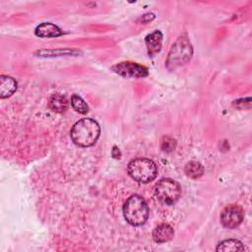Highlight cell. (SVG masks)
<instances>
[{"label":"cell","instance_id":"obj_1","mask_svg":"<svg viewBox=\"0 0 252 252\" xmlns=\"http://www.w3.org/2000/svg\"><path fill=\"white\" fill-rule=\"evenodd\" d=\"M99 134L100 127L92 118H83L77 121L70 131V136L74 144L83 148L94 145L99 138Z\"/></svg>","mask_w":252,"mask_h":252},{"label":"cell","instance_id":"obj_2","mask_svg":"<svg viewBox=\"0 0 252 252\" xmlns=\"http://www.w3.org/2000/svg\"><path fill=\"white\" fill-rule=\"evenodd\" d=\"M193 55V46L186 34H181L172 44L166 59V68L170 71L185 65Z\"/></svg>","mask_w":252,"mask_h":252},{"label":"cell","instance_id":"obj_3","mask_svg":"<svg viewBox=\"0 0 252 252\" xmlns=\"http://www.w3.org/2000/svg\"><path fill=\"white\" fill-rule=\"evenodd\" d=\"M123 216L128 223L134 226L142 225L149 217V207L140 195L130 196L123 206Z\"/></svg>","mask_w":252,"mask_h":252},{"label":"cell","instance_id":"obj_4","mask_svg":"<svg viewBox=\"0 0 252 252\" xmlns=\"http://www.w3.org/2000/svg\"><path fill=\"white\" fill-rule=\"evenodd\" d=\"M128 174L140 183L153 181L158 175L157 164L150 158H137L129 161L127 165Z\"/></svg>","mask_w":252,"mask_h":252},{"label":"cell","instance_id":"obj_5","mask_svg":"<svg viewBox=\"0 0 252 252\" xmlns=\"http://www.w3.org/2000/svg\"><path fill=\"white\" fill-rule=\"evenodd\" d=\"M155 195L163 205L175 204L181 196V186L171 178H162L155 186Z\"/></svg>","mask_w":252,"mask_h":252},{"label":"cell","instance_id":"obj_6","mask_svg":"<svg viewBox=\"0 0 252 252\" xmlns=\"http://www.w3.org/2000/svg\"><path fill=\"white\" fill-rule=\"evenodd\" d=\"M112 71L125 78H145L149 75L147 67L136 62H119L111 67Z\"/></svg>","mask_w":252,"mask_h":252},{"label":"cell","instance_id":"obj_7","mask_svg":"<svg viewBox=\"0 0 252 252\" xmlns=\"http://www.w3.org/2000/svg\"><path fill=\"white\" fill-rule=\"evenodd\" d=\"M244 212L238 205L232 204L225 207L220 213V222L226 228H235L243 220Z\"/></svg>","mask_w":252,"mask_h":252},{"label":"cell","instance_id":"obj_8","mask_svg":"<svg viewBox=\"0 0 252 252\" xmlns=\"http://www.w3.org/2000/svg\"><path fill=\"white\" fill-rule=\"evenodd\" d=\"M34 33L38 37H57L61 36L64 32L55 24L45 22L35 28Z\"/></svg>","mask_w":252,"mask_h":252},{"label":"cell","instance_id":"obj_9","mask_svg":"<svg viewBox=\"0 0 252 252\" xmlns=\"http://www.w3.org/2000/svg\"><path fill=\"white\" fill-rule=\"evenodd\" d=\"M148 53L151 56H155L161 49L162 33L160 31H155L149 33L145 38Z\"/></svg>","mask_w":252,"mask_h":252},{"label":"cell","instance_id":"obj_10","mask_svg":"<svg viewBox=\"0 0 252 252\" xmlns=\"http://www.w3.org/2000/svg\"><path fill=\"white\" fill-rule=\"evenodd\" d=\"M174 235L173 228L167 223L158 225L153 231V239L157 243H164L172 239Z\"/></svg>","mask_w":252,"mask_h":252},{"label":"cell","instance_id":"obj_11","mask_svg":"<svg viewBox=\"0 0 252 252\" xmlns=\"http://www.w3.org/2000/svg\"><path fill=\"white\" fill-rule=\"evenodd\" d=\"M17 82L10 76L2 75L0 77V97L6 98L11 96L17 90Z\"/></svg>","mask_w":252,"mask_h":252},{"label":"cell","instance_id":"obj_12","mask_svg":"<svg viewBox=\"0 0 252 252\" xmlns=\"http://www.w3.org/2000/svg\"><path fill=\"white\" fill-rule=\"evenodd\" d=\"M216 250L218 252H220V251H221V252H224V251L237 252V251H244L245 247L241 241H239L237 239L229 238V239H224V240L220 241L218 244Z\"/></svg>","mask_w":252,"mask_h":252},{"label":"cell","instance_id":"obj_13","mask_svg":"<svg viewBox=\"0 0 252 252\" xmlns=\"http://www.w3.org/2000/svg\"><path fill=\"white\" fill-rule=\"evenodd\" d=\"M49 107L54 112L63 113L68 108V100L64 95H62L60 94H54L50 96Z\"/></svg>","mask_w":252,"mask_h":252},{"label":"cell","instance_id":"obj_14","mask_svg":"<svg viewBox=\"0 0 252 252\" xmlns=\"http://www.w3.org/2000/svg\"><path fill=\"white\" fill-rule=\"evenodd\" d=\"M184 172L189 178L198 179L204 174V167L199 161L190 160L186 163L184 167Z\"/></svg>","mask_w":252,"mask_h":252},{"label":"cell","instance_id":"obj_15","mask_svg":"<svg viewBox=\"0 0 252 252\" xmlns=\"http://www.w3.org/2000/svg\"><path fill=\"white\" fill-rule=\"evenodd\" d=\"M71 104L74 110L81 114H86L89 112V106L87 102L77 94H74L71 97Z\"/></svg>","mask_w":252,"mask_h":252},{"label":"cell","instance_id":"obj_16","mask_svg":"<svg viewBox=\"0 0 252 252\" xmlns=\"http://www.w3.org/2000/svg\"><path fill=\"white\" fill-rule=\"evenodd\" d=\"M176 147V141L168 136L162 137L161 141H160V148L163 152H167L170 153L172 152Z\"/></svg>","mask_w":252,"mask_h":252},{"label":"cell","instance_id":"obj_17","mask_svg":"<svg viewBox=\"0 0 252 252\" xmlns=\"http://www.w3.org/2000/svg\"><path fill=\"white\" fill-rule=\"evenodd\" d=\"M233 106L238 108V109H245V108H250L251 107V100L250 97L246 98H239L233 101Z\"/></svg>","mask_w":252,"mask_h":252},{"label":"cell","instance_id":"obj_18","mask_svg":"<svg viewBox=\"0 0 252 252\" xmlns=\"http://www.w3.org/2000/svg\"><path fill=\"white\" fill-rule=\"evenodd\" d=\"M111 155H112V157H113L114 158H116V159L121 158V152H120V150L118 149L117 146H113L112 151H111Z\"/></svg>","mask_w":252,"mask_h":252}]
</instances>
